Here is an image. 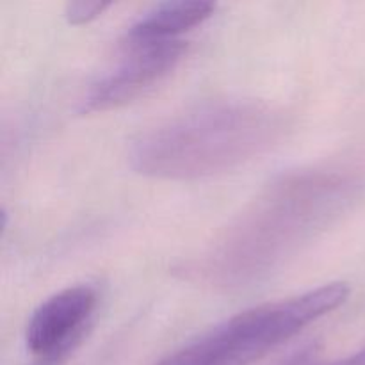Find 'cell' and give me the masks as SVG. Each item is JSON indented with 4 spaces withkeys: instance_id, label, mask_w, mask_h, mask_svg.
<instances>
[{
    "instance_id": "1",
    "label": "cell",
    "mask_w": 365,
    "mask_h": 365,
    "mask_svg": "<svg viewBox=\"0 0 365 365\" xmlns=\"http://www.w3.org/2000/svg\"><path fill=\"white\" fill-rule=\"evenodd\" d=\"M364 187L362 175L348 168L284 175L225 228L191 273L225 291L259 284L339 221Z\"/></svg>"
},
{
    "instance_id": "2",
    "label": "cell",
    "mask_w": 365,
    "mask_h": 365,
    "mask_svg": "<svg viewBox=\"0 0 365 365\" xmlns=\"http://www.w3.org/2000/svg\"><path fill=\"white\" fill-rule=\"evenodd\" d=\"M287 118L259 100H212L143 134L130 148L139 175L196 180L239 168L277 145Z\"/></svg>"
},
{
    "instance_id": "3",
    "label": "cell",
    "mask_w": 365,
    "mask_h": 365,
    "mask_svg": "<svg viewBox=\"0 0 365 365\" xmlns=\"http://www.w3.org/2000/svg\"><path fill=\"white\" fill-rule=\"evenodd\" d=\"M294 334L291 310L280 302L264 303L217 324L155 365H250Z\"/></svg>"
},
{
    "instance_id": "4",
    "label": "cell",
    "mask_w": 365,
    "mask_h": 365,
    "mask_svg": "<svg viewBox=\"0 0 365 365\" xmlns=\"http://www.w3.org/2000/svg\"><path fill=\"white\" fill-rule=\"evenodd\" d=\"M184 41L127 46L120 66L91 86L84 98V113H106L134 102L159 84L184 57Z\"/></svg>"
},
{
    "instance_id": "5",
    "label": "cell",
    "mask_w": 365,
    "mask_h": 365,
    "mask_svg": "<svg viewBox=\"0 0 365 365\" xmlns=\"http://www.w3.org/2000/svg\"><path fill=\"white\" fill-rule=\"evenodd\" d=\"M98 303L89 285H73L46 298L25 330L27 348L39 362L59 364L84 335Z\"/></svg>"
},
{
    "instance_id": "6",
    "label": "cell",
    "mask_w": 365,
    "mask_h": 365,
    "mask_svg": "<svg viewBox=\"0 0 365 365\" xmlns=\"http://www.w3.org/2000/svg\"><path fill=\"white\" fill-rule=\"evenodd\" d=\"M216 11L212 2H166L139 18L127 31L125 46L180 41V36L209 20Z\"/></svg>"
},
{
    "instance_id": "7",
    "label": "cell",
    "mask_w": 365,
    "mask_h": 365,
    "mask_svg": "<svg viewBox=\"0 0 365 365\" xmlns=\"http://www.w3.org/2000/svg\"><path fill=\"white\" fill-rule=\"evenodd\" d=\"M109 2H89V0H75L64 6V16L70 25L91 24L109 9Z\"/></svg>"
},
{
    "instance_id": "8",
    "label": "cell",
    "mask_w": 365,
    "mask_h": 365,
    "mask_svg": "<svg viewBox=\"0 0 365 365\" xmlns=\"http://www.w3.org/2000/svg\"><path fill=\"white\" fill-rule=\"evenodd\" d=\"M339 365H365V346L353 355L339 360Z\"/></svg>"
},
{
    "instance_id": "9",
    "label": "cell",
    "mask_w": 365,
    "mask_h": 365,
    "mask_svg": "<svg viewBox=\"0 0 365 365\" xmlns=\"http://www.w3.org/2000/svg\"><path fill=\"white\" fill-rule=\"evenodd\" d=\"M36 365H56V364H46V362H38Z\"/></svg>"
}]
</instances>
